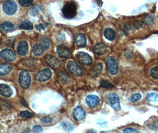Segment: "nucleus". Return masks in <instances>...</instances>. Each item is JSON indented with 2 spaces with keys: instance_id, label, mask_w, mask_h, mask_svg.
<instances>
[{
  "instance_id": "1",
  "label": "nucleus",
  "mask_w": 158,
  "mask_h": 133,
  "mask_svg": "<svg viewBox=\"0 0 158 133\" xmlns=\"http://www.w3.org/2000/svg\"><path fill=\"white\" fill-rule=\"evenodd\" d=\"M63 16L67 19L73 18L77 14V6L74 2L66 3L61 10Z\"/></svg>"
},
{
  "instance_id": "32",
  "label": "nucleus",
  "mask_w": 158,
  "mask_h": 133,
  "mask_svg": "<svg viewBox=\"0 0 158 133\" xmlns=\"http://www.w3.org/2000/svg\"><path fill=\"white\" fill-rule=\"evenodd\" d=\"M150 75L153 78L158 80V66L154 67L151 69Z\"/></svg>"
},
{
  "instance_id": "16",
  "label": "nucleus",
  "mask_w": 158,
  "mask_h": 133,
  "mask_svg": "<svg viewBox=\"0 0 158 133\" xmlns=\"http://www.w3.org/2000/svg\"><path fill=\"white\" fill-rule=\"evenodd\" d=\"M0 30L5 33L12 32L14 30V26L10 21H3L0 24Z\"/></svg>"
},
{
  "instance_id": "21",
  "label": "nucleus",
  "mask_w": 158,
  "mask_h": 133,
  "mask_svg": "<svg viewBox=\"0 0 158 133\" xmlns=\"http://www.w3.org/2000/svg\"><path fill=\"white\" fill-rule=\"evenodd\" d=\"M103 34H104L105 37L109 41H112V40H115V38H116V32L113 29H112L111 28H106L104 30Z\"/></svg>"
},
{
  "instance_id": "22",
  "label": "nucleus",
  "mask_w": 158,
  "mask_h": 133,
  "mask_svg": "<svg viewBox=\"0 0 158 133\" xmlns=\"http://www.w3.org/2000/svg\"><path fill=\"white\" fill-rule=\"evenodd\" d=\"M61 126L62 127V129L67 132H71L74 128V126L73 125V124L72 123H71L70 122L68 121H62L61 122Z\"/></svg>"
},
{
  "instance_id": "25",
  "label": "nucleus",
  "mask_w": 158,
  "mask_h": 133,
  "mask_svg": "<svg viewBox=\"0 0 158 133\" xmlns=\"http://www.w3.org/2000/svg\"><path fill=\"white\" fill-rule=\"evenodd\" d=\"M58 78L61 81V82L63 83H68L70 81V76L68 74L62 72H60L58 74Z\"/></svg>"
},
{
  "instance_id": "35",
  "label": "nucleus",
  "mask_w": 158,
  "mask_h": 133,
  "mask_svg": "<svg viewBox=\"0 0 158 133\" xmlns=\"http://www.w3.org/2000/svg\"><path fill=\"white\" fill-rule=\"evenodd\" d=\"M32 131L34 133H42L43 128L40 125H35L33 127Z\"/></svg>"
},
{
  "instance_id": "6",
  "label": "nucleus",
  "mask_w": 158,
  "mask_h": 133,
  "mask_svg": "<svg viewBox=\"0 0 158 133\" xmlns=\"http://www.w3.org/2000/svg\"><path fill=\"white\" fill-rule=\"evenodd\" d=\"M52 76L51 71L49 69H44L41 71H39L36 76V80L39 82H45L49 80Z\"/></svg>"
},
{
  "instance_id": "14",
  "label": "nucleus",
  "mask_w": 158,
  "mask_h": 133,
  "mask_svg": "<svg viewBox=\"0 0 158 133\" xmlns=\"http://www.w3.org/2000/svg\"><path fill=\"white\" fill-rule=\"evenodd\" d=\"M0 95L6 97H10L13 95V91L7 85L0 84Z\"/></svg>"
},
{
  "instance_id": "20",
  "label": "nucleus",
  "mask_w": 158,
  "mask_h": 133,
  "mask_svg": "<svg viewBox=\"0 0 158 133\" xmlns=\"http://www.w3.org/2000/svg\"><path fill=\"white\" fill-rule=\"evenodd\" d=\"M39 45L44 51L47 50L50 45V42L49 40V38L45 36H42L40 39H39Z\"/></svg>"
},
{
  "instance_id": "11",
  "label": "nucleus",
  "mask_w": 158,
  "mask_h": 133,
  "mask_svg": "<svg viewBox=\"0 0 158 133\" xmlns=\"http://www.w3.org/2000/svg\"><path fill=\"white\" fill-rule=\"evenodd\" d=\"M73 115L75 120L80 121L85 118L86 116V112L81 107L77 106L74 110Z\"/></svg>"
},
{
  "instance_id": "27",
  "label": "nucleus",
  "mask_w": 158,
  "mask_h": 133,
  "mask_svg": "<svg viewBox=\"0 0 158 133\" xmlns=\"http://www.w3.org/2000/svg\"><path fill=\"white\" fill-rule=\"evenodd\" d=\"M155 17L153 15H148L144 18L143 21L144 24L152 25L154 23Z\"/></svg>"
},
{
  "instance_id": "8",
  "label": "nucleus",
  "mask_w": 158,
  "mask_h": 133,
  "mask_svg": "<svg viewBox=\"0 0 158 133\" xmlns=\"http://www.w3.org/2000/svg\"><path fill=\"white\" fill-rule=\"evenodd\" d=\"M76 57L79 62H80L84 65H90L92 63L93 59L92 57L85 52H78L76 55Z\"/></svg>"
},
{
  "instance_id": "5",
  "label": "nucleus",
  "mask_w": 158,
  "mask_h": 133,
  "mask_svg": "<svg viewBox=\"0 0 158 133\" xmlns=\"http://www.w3.org/2000/svg\"><path fill=\"white\" fill-rule=\"evenodd\" d=\"M109 102L112 108L115 111H119L121 109L120 98L116 94L111 93L108 97Z\"/></svg>"
},
{
  "instance_id": "29",
  "label": "nucleus",
  "mask_w": 158,
  "mask_h": 133,
  "mask_svg": "<svg viewBox=\"0 0 158 133\" xmlns=\"http://www.w3.org/2000/svg\"><path fill=\"white\" fill-rule=\"evenodd\" d=\"M19 3L22 7H27L32 5L33 1V0H20Z\"/></svg>"
},
{
  "instance_id": "40",
  "label": "nucleus",
  "mask_w": 158,
  "mask_h": 133,
  "mask_svg": "<svg viewBox=\"0 0 158 133\" xmlns=\"http://www.w3.org/2000/svg\"><path fill=\"white\" fill-rule=\"evenodd\" d=\"M97 123L98 125H99L101 127H106V124H107V122H106L105 120H103V119H99L97 121Z\"/></svg>"
},
{
  "instance_id": "10",
  "label": "nucleus",
  "mask_w": 158,
  "mask_h": 133,
  "mask_svg": "<svg viewBox=\"0 0 158 133\" xmlns=\"http://www.w3.org/2000/svg\"><path fill=\"white\" fill-rule=\"evenodd\" d=\"M45 60L46 63L51 68H58L61 66V62L60 60L55 58L54 56L48 55L45 56Z\"/></svg>"
},
{
  "instance_id": "42",
  "label": "nucleus",
  "mask_w": 158,
  "mask_h": 133,
  "mask_svg": "<svg viewBox=\"0 0 158 133\" xmlns=\"http://www.w3.org/2000/svg\"><path fill=\"white\" fill-rule=\"evenodd\" d=\"M21 102H22V104H23V105H24V106L26 107H27V102H26V101H25L24 99H22V100H21Z\"/></svg>"
},
{
  "instance_id": "19",
  "label": "nucleus",
  "mask_w": 158,
  "mask_h": 133,
  "mask_svg": "<svg viewBox=\"0 0 158 133\" xmlns=\"http://www.w3.org/2000/svg\"><path fill=\"white\" fill-rule=\"evenodd\" d=\"M94 52L98 55H102L106 52V47L102 43L96 44L94 47Z\"/></svg>"
},
{
  "instance_id": "12",
  "label": "nucleus",
  "mask_w": 158,
  "mask_h": 133,
  "mask_svg": "<svg viewBox=\"0 0 158 133\" xmlns=\"http://www.w3.org/2000/svg\"><path fill=\"white\" fill-rule=\"evenodd\" d=\"M99 97L95 95H88L86 98V102L90 108H95L99 104Z\"/></svg>"
},
{
  "instance_id": "38",
  "label": "nucleus",
  "mask_w": 158,
  "mask_h": 133,
  "mask_svg": "<svg viewBox=\"0 0 158 133\" xmlns=\"http://www.w3.org/2000/svg\"><path fill=\"white\" fill-rule=\"evenodd\" d=\"M123 133H139V132L135 128H127L123 131Z\"/></svg>"
},
{
  "instance_id": "13",
  "label": "nucleus",
  "mask_w": 158,
  "mask_h": 133,
  "mask_svg": "<svg viewBox=\"0 0 158 133\" xmlns=\"http://www.w3.org/2000/svg\"><path fill=\"white\" fill-rule=\"evenodd\" d=\"M29 49V45L26 41H21L17 46V53L21 56H25L27 55Z\"/></svg>"
},
{
  "instance_id": "34",
  "label": "nucleus",
  "mask_w": 158,
  "mask_h": 133,
  "mask_svg": "<svg viewBox=\"0 0 158 133\" xmlns=\"http://www.w3.org/2000/svg\"><path fill=\"white\" fill-rule=\"evenodd\" d=\"M141 98V95L140 94H136L133 95L131 98L130 100L133 102H137L138 101H139Z\"/></svg>"
},
{
  "instance_id": "24",
  "label": "nucleus",
  "mask_w": 158,
  "mask_h": 133,
  "mask_svg": "<svg viewBox=\"0 0 158 133\" xmlns=\"http://www.w3.org/2000/svg\"><path fill=\"white\" fill-rule=\"evenodd\" d=\"M19 28L20 29H22V30H32L33 28V24L30 21L26 20V21H23L20 24Z\"/></svg>"
},
{
  "instance_id": "39",
  "label": "nucleus",
  "mask_w": 158,
  "mask_h": 133,
  "mask_svg": "<svg viewBox=\"0 0 158 133\" xmlns=\"http://www.w3.org/2000/svg\"><path fill=\"white\" fill-rule=\"evenodd\" d=\"M52 121V118L50 117H45L44 118H42L41 119V122L44 124H49Z\"/></svg>"
},
{
  "instance_id": "4",
  "label": "nucleus",
  "mask_w": 158,
  "mask_h": 133,
  "mask_svg": "<svg viewBox=\"0 0 158 133\" xmlns=\"http://www.w3.org/2000/svg\"><path fill=\"white\" fill-rule=\"evenodd\" d=\"M68 70L73 75L80 76L83 74V70L82 67L74 61H69L67 64Z\"/></svg>"
},
{
  "instance_id": "36",
  "label": "nucleus",
  "mask_w": 158,
  "mask_h": 133,
  "mask_svg": "<svg viewBox=\"0 0 158 133\" xmlns=\"http://www.w3.org/2000/svg\"><path fill=\"white\" fill-rule=\"evenodd\" d=\"M50 25V23H42V24L36 26L35 28L37 30H44L46 27H47Z\"/></svg>"
},
{
  "instance_id": "23",
  "label": "nucleus",
  "mask_w": 158,
  "mask_h": 133,
  "mask_svg": "<svg viewBox=\"0 0 158 133\" xmlns=\"http://www.w3.org/2000/svg\"><path fill=\"white\" fill-rule=\"evenodd\" d=\"M45 51L42 49L38 44H36L33 46L32 53L36 56H40L43 55Z\"/></svg>"
},
{
  "instance_id": "31",
  "label": "nucleus",
  "mask_w": 158,
  "mask_h": 133,
  "mask_svg": "<svg viewBox=\"0 0 158 133\" xmlns=\"http://www.w3.org/2000/svg\"><path fill=\"white\" fill-rule=\"evenodd\" d=\"M40 10H41L40 7L38 6H34L30 10V14L31 16H36V15H37L39 12L40 11Z\"/></svg>"
},
{
  "instance_id": "30",
  "label": "nucleus",
  "mask_w": 158,
  "mask_h": 133,
  "mask_svg": "<svg viewBox=\"0 0 158 133\" xmlns=\"http://www.w3.org/2000/svg\"><path fill=\"white\" fill-rule=\"evenodd\" d=\"M101 86L104 88H113L114 87L113 85L108 80H102L101 82Z\"/></svg>"
},
{
  "instance_id": "3",
  "label": "nucleus",
  "mask_w": 158,
  "mask_h": 133,
  "mask_svg": "<svg viewBox=\"0 0 158 133\" xmlns=\"http://www.w3.org/2000/svg\"><path fill=\"white\" fill-rule=\"evenodd\" d=\"M3 10L6 14L12 16L16 13L17 10V5L14 1H7L3 4Z\"/></svg>"
},
{
  "instance_id": "18",
  "label": "nucleus",
  "mask_w": 158,
  "mask_h": 133,
  "mask_svg": "<svg viewBox=\"0 0 158 133\" xmlns=\"http://www.w3.org/2000/svg\"><path fill=\"white\" fill-rule=\"evenodd\" d=\"M12 70V66L7 63L0 64V76H4L9 73Z\"/></svg>"
},
{
  "instance_id": "15",
  "label": "nucleus",
  "mask_w": 158,
  "mask_h": 133,
  "mask_svg": "<svg viewBox=\"0 0 158 133\" xmlns=\"http://www.w3.org/2000/svg\"><path fill=\"white\" fill-rule=\"evenodd\" d=\"M57 52L58 56L62 58H67L70 56L69 49L63 44H61L57 47Z\"/></svg>"
},
{
  "instance_id": "7",
  "label": "nucleus",
  "mask_w": 158,
  "mask_h": 133,
  "mask_svg": "<svg viewBox=\"0 0 158 133\" xmlns=\"http://www.w3.org/2000/svg\"><path fill=\"white\" fill-rule=\"evenodd\" d=\"M0 58L6 61L11 62L14 61L16 59V55L13 50L6 49L0 52Z\"/></svg>"
},
{
  "instance_id": "17",
  "label": "nucleus",
  "mask_w": 158,
  "mask_h": 133,
  "mask_svg": "<svg viewBox=\"0 0 158 133\" xmlns=\"http://www.w3.org/2000/svg\"><path fill=\"white\" fill-rule=\"evenodd\" d=\"M76 43L79 48H85L86 46V37L83 34H78L75 38Z\"/></svg>"
},
{
  "instance_id": "43",
  "label": "nucleus",
  "mask_w": 158,
  "mask_h": 133,
  "mask_svg": "<svg viewBox=\"0 0 158 133\" xmlns=\"http://www.w3.org/2000/svg\"><path fill=\"white\" fill-rule=\"evenodd\" d=\"M97 131L95 129H89L86 133H96Z\"/></svg>"
},
{
  "instance_id": "26",
  "label": "nucleus",
  "mask_w": 158,
  "mask_h": 133,
  "mask_svg": "<svg viewBox=\"0 0 158 133\" xmlns=\"http://www.w3.org/2000/svg\"><path fill=\"white\" fill-rule=\"evenodd\" d=\"M142 26V23L137 20L134 21L133 22H131L129 23V24L126 26V27H127V28L129 30V28L131 29H139L140 28H141Z\"/></svg>"
},
{
  "instance_id": "9",
  "label": "nucleus",
  "mask_w": 158,
  "mask_h": 133,
  "mask_svg": "<svg viewBox=\"0 0 158 133\" xmlns=\"http://www.w3.org/2000/svg\"><path fill=\"white\" fill-rule=\"evenodd\" d=\"M106 63L109 72L112 75H116L118 72V66L114 58L112 56L109 57L107 59Z\"/></svg>"
},
{
  "instance_id": "37",
  "label": "nucleus",
  "mask_w": 158,
  "mask_h": 133,
  "mask_svg": "<svg viewBox=\"0 0 158 133\" xmlns=\"http://www.w3.org/2000/svg\"><path fill=\"white\" fill-rule=\"evenodd\" d=\"M20 115L22 118H32L33 117V114L29 111H23L21 112Z\"/></svg>"
},
{
  "instance_id": "2",
  "label": "nucleus",
  "mask_w": 158,
  "mask_h": 133,
  "mask_svg": "<svg viewBox=\"0 0 158 133\" xmlns=\"http://www.w3.org/2000/svg\"><path fill=\"white\" fill-rule=\"evenodd\" d=\"M19 81L20 86L24 90L28 89L31 84V77L30 73L26 71H22L19 75Z\"/></svg>"
},
{
  "instance_id": "28",
  "label": "nucleus",
  "mask_w": 158,
  "mask_h": 133,
  "mask_svg": "<svg viewBox=\"0 0 158 133\" xmlns=\"http://www.w3.org/2000/svg\"><path fill=\"white\" fill-rule=\"evenodd\" d=\"M147 100L150 102H158V94L156 93H150L147 96Z\"/></svg>"
},
{
  "instance_id": "33",
  "label": "nucleus",
  "mask_w": 158,
  "mask_h": 133,
  "mask_svg": "<svg viewBox=\"0 0 158 133\" xmlns=\"http://www.w3.org/2000/svg\"><path fill=\"white\" fill-rule=\"evenodd\" d=\"M103 69V65L101 63H98L94 66V72L96 74H99Z\"/></svg>"
},
{
  "instance_id": "41",
  "label": "nucleus",
  "mask_w": 158,
  "mask_h": 133,
  "mask_svg": "<svg viewBox=\"0 0 158 133\" xmlns=\"http://www.w3.org/2000/svg\"><path fill=\"white\" fill-rule=\"evenodd\" d=\"M124 55L126 56V57L127 58H131L132 57V56H133V54L130 52H126L124 53Z\"/></svg>"
}]
</instances>
